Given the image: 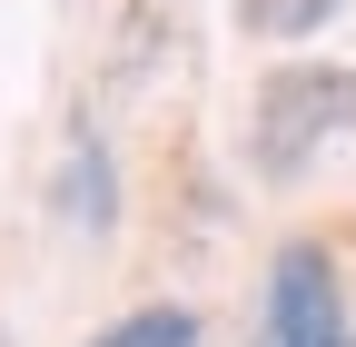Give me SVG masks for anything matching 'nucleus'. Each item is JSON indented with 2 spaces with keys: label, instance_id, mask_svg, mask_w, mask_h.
I'll return each instance as SVG.
<instances>
[{
  "label": "nucleus",
  "instance_id": "39448f33",
  "mask_svg": "<svg viewBox=\"0 0 356 347\" xmlns=\"http://www.w3.org/2000/svg\"><path fill=\"white\" fill-rule=\"evenodd\" d=\"M89 347H208V327H198V308H168L159 298V308H129L119 327H99Z\"/></svg>",
  "mask_w": 356,
  "mask_h": 347
},
{
  "label": "nucleus",
  "instance_id": "7ed1b4c3",
  "mask_svg": "<svg viewBox=\"0 0 356 347\" xmlns=\"http://www.w3.org/2000/svg\"><path fill=\"white\" fill-rule=\"evenodd\" d=\"M60 219H70V229H89V238H99V229L119 219V189H109V149H70V169H60Z\"/></svg>",
  "mask_w": 356,
  "mask_h": 347
},
{
  "label": "nucleus",
  "instance_id": "f257e3e1",
  "mask_svg": "<svg viewBox=\"0 0 356 347\" xmlns=\"http://www.w3.org/2000/svg\"><path fill=\"white\" fill-rule=\"evenodd\" d=\"M356 129V70L346 60H287L257 79V109H248V149H257V179H297L327 139Z\"/></svg>",
  "mask_w": 356,
  "mask_h": 347
},
{
  "label": "nucleus",
  "instance_id": "20e7f679",
  "mask_svg": "<svg viewBox=\"0 0 356 347\" xmlns=\"http://www.w3.org/2000/svg\"><path fill=\"white\" fill-rule=\"evenodd\" d=\"M346 0H238V30L267 40V50H297V40H317Z\"/></svg>",
  "mask_w": 356,
  "mask_h": 347
},
{
  "label": "nucleus",
  "instance_id": "f03ea898",
  "mask_svg": "<svg viewBox=\"0 0 356 347\" xmlns=\"http://www.w3.org/2000/svg\"><path fill=\"white\" fill-rule=\"evenodd\" d=\"M257 347H356L346 327V278L317 238H287L267 258V318H257Z\"/></svg>",
  "mask_w": 356,
  "mask_h": 347
}]
</instances>
